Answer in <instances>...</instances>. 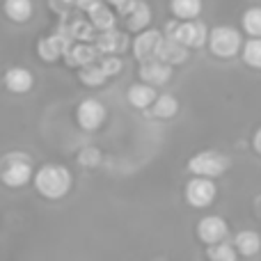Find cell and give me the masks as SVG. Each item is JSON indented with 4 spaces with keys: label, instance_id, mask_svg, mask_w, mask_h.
Instances as JSON below:
<instances>
[{
    "label": "cell",
    "instance_id": "30bf717a",
    "mask_svg": "<svg viewBox=\"0 0 261 261\" xmlns=\"http://www.w3.org/2000/svg\"><path fill=\"white\" fill-rule=\"evenodd\" d=\"M163 39V32L151 30V28H144V30L138 32V37L133 39V55L135 60H149V58H156L158 53V46H161Z\"/></svg>",
    "mask_w": 261,
    "mask_h": 261
},
{
    "label": "cell",
    "instance_id": "f1b7e54d",
    "mask_svg": "<svg viewBox=\"0 0 261 261\" xmlns=\"http://www.w3.org/2000/svg\"><path fill=\"white\" fill-rule=\"evenodd\" d=\"M103 0H73V5H76L78 9H83V12H90V9H94L96 5H101Z\"/></svg>",
    "mask_w": 261,
    "mask_h": 261
},
{
    "label": "cell",
    "instance_id": "2e32d148",
    "mask_svg": "<svg viewBox=\"0 0 261 261\" xmlns=\"http://www.w3.org/2000/svg\"><path fill=\"white\" fill-rule=\"evenodd\" d=\"M126 23H128V30H133V32L149 28V23H151V9H149V5L144 0H135L133 3V7L126 14Z\"/></svg>",
    "mask_w": 261,
    "mask_h": 261
},
{
    "label": "cell",
    "instance_id": "ba28073f",
    "mask_svg": "<svg viewBox=\"0 0 261 261\" xmlns=\"http://www.w3.org/2000/svg\"><path fill=\"white\" fill-rule=\"evenodd\" d=\"M227 220L220 216H204L202 220L197 222V239L206 245H213L218 241H225L227 239Z\"/></svg>",
    "mask_w": 261,
    "mask_h": 261
},
{
    "label": "cell",
    "instance_id": "ffe728a7",
    "mask_svg": "<svg viewBox=\"0 0 261 261\" xmlns=\"http://www.w3.org/2000/svg\"><path fill=\"white\" fill-rule=\"evenodd\" d=\"M170 9L174 18H181V21L197 18L202 14V0H170Z\"/></svg>",
    "mask_w": 261,
    "mask_h": 261
},
{
    "label": "cell",
    "instance_id": "d4e9b609",
    "mask_svg": "<svg viewBox=\"0 0 261 261\" xmlns=\"http://www.w3.org/2000/svg\"><path fill=\"white\" fill-rule=\"evenodd\" d=\"M241 23H243V30L250 37H261V7L245 9L243 16H241Z\"/></svg>",
    "mask_w": 261,
    "mask_h": 261
},
{
    "label": "cell",
    "instance_id": "603a6c76",
    "mask_svg": "<svg viewBox=\"0 0 261 261\" xmlns=\"http://www.w3.org/2000/svg\"><path fill=\"white\" fill-rule=\"evenodd\" d=\"M241 55L243 62L252 69H261V37H250L243 46H241Z\"/></svg>",
    "mask_w": 261,
    "mask_h": 261
},
{
    "label": "cell",
    "instance_id": "44dd1931",
    "mask_svg": "<svg viewBox=\"0 0 261 261\" xmlns=\"http://www.w3.org/2000/svg\"><path fill=\"white\" fill-rule=\"evenodd\" d=\"M90 23L94 25V30H110V28H115V14L110 7H106L103 3L96 5L94 9H90Z\"/></svg>",
    "mask_w": 261,
    "mask_h": 261
},
{
    "label": "cell",
    "instance_id": "9c48e42d",
    "mask_svg": "<svg viewBox=\"0 0 261 261\" xmlns=\"http://www.w3.org/2000/svg\"><path fill=\"white\" fill-rule=\"evenodd\" d=\"M140 78L153 87H161L172 78V64L163 62L161 58L142 60V62H140Z\"/></svg>",
    "mask_w": 261,
    "mask_h": 261
},
{
    "label": "cell",
    "instance_id": "83f0119b",
    "mask_svg": "<svg viewBox=\"0 0 261 261\" xmlns=\"http://www.w3.org/2000/svg\"><path fill=\"white\" fill-rule=\"evenodd\" d=\"M99 161H101L99 149H85V151L81 153V163H83V165H96Z\"/></svg>",
    "mask_w": 261,
    "mask_h": 261
},
{
    "label": "cell",
    "instance_id": "484cf974",
    "mask_svg": "<svg viewBox=\"0 0 261 261\" xmlns=\"http://www.w3.org/2000/svg\"><path fill=\"white\" fill-rule=\"evenodd\" d=\"M71 37L73 39H85V41H92V37H94V25L87 21H73L71 23Z\"/></svg>",
    "mask_w": 261,
    "mask_h": 261
},
{
    "label": "cell",
    "instance_id": "3957f363",
    "mask_svg": "<svg viewBox=\"0 0 261 261\" xmlns=\"http://www.w3.org/2000/svg\"><path fill=\"white\" fill-rule=\"evenodd\" d=\"M227 167H229V158L222 156L216 149L199 151L188 161V170L193 172L195 176H208V179H216V176L225 174Z\"/></svg>",
    "mask_w": 261,
    "mask_h": 261
},
{
    "label": "cell",
    "instance_id": "7c38bea8",
    "mask_svg": "<svg viewBox=\"0 0 261 261\" xmlns=\"http://www.w3.org/2000/svg\"><path fill=\"white\" fill-rule=\"evenodd\" d=\"M32 83H35V78H32V73L28 71L25 67H12L5 71V87H7L9 92H14V94H25V92H30Z\"/></svg>",
    "mask_w": 261,
    "mask_h": 261
},
{
    "label": "cell",
    "instance_id": "9a60e30c",
    "mask_svg": "<svg viewBox=\"0 0 261 261\" xmlns=\"http://www.w3.org/2000/svg\"><path fill=\"white\" fill-rule=\"evenodd\" d=\"M64 55H67V62L78 69L99 60V50H96L94 44H73V46H69Z\"/></svg>",
    "mask_w": 261,
    "mask_h": 261
},
{
    "label": "cell",
    "instance_id": "cb8c5ba5",
    "mask_svg": "<svg viewBox=\"0 0 261 261\" xmlns=\"http://www.w3.org/2000/svg\"><path fill=\"white\" fill-rule=\"evenodd\" d=\"M206 257L213 261H236L239 252H236L234 243H227V241H218V243L208 245L206 248Z\"/></svg>",
    "mask_w": 261,
    "mask_h": 261
},
{
    "label": "cell",
    "instance_id": "4dcf8cb0",
    "mask_svg": "<svg viewBox=\"0 0 261 261\" xmlns=\"http://www.w3.org/2000/svg\"><path fill=\"white\" fill-rule=\"evenodd\" d=\"M108 3H110V5H115V7H117V12H119V9H122L124 5L128 3V0H108Z\"/></svg>",
    "mask_w": 261,
    "mask_h": 261
},
{
    "label": "cell",
    "instance_id": "e0dca14e",
    "mask_svg": "<svg viewBox=\"0 0 261 261\" xmlns=\"http://www.w3.org/2000/svg\"><path fill=\"white\" fill-rule=\"evenodd\" d=\"M234 248H236V252L243 254V257H254V254H259V250H261V236L252 229H243L236 234Z\"/></svg>",
    "mask_w": 261,
    "mask_h": 261
},
{
    "label": "cell",
    "instance_id": "4316f807",
    "mask_svg": "<svg viewBox=\"0 0 261 261\" xmlns=\"http://www.w3.org/2000/svg\"><path fill=\"white\" fill-rule=\"evenodd\" d=\"M99 64H101V69L106 71L108 78L122 71V60H119L115 53H108V55H103V58H99Z\"/></svg>",
    "mask_w": 261,
    "mask_h": 261
},
{
    "label": "cell",
    "instance_id": "52a82bcc",
    "mask_svg": "<svg viewBox=\"0 0 261 261\" xmlns=\"http://www.w3.org/2000/svg\"><path fill=\"white\" fill-rule=\"evenodd\" d=\"M76 119L81 128L85 130H96L106 122V106L96 99H85L76 108Z\"/></svg>",
    "mask_w": 261,
    "mask_h": 261
},
{
    "label": "cell",
    "instance_id": "8fae6325",
    "mask_svg": "<svg viewBox=\"0 0 261 261\" xmlns=\"http://www.w3.org/2000/svg\"><path fill=\"white\" fill-rule=\"evenodd\" d=\"M188 53H190L188 46H184L181 41H176L174 37H163L161 46H158L156 58H161L163 62L176 67V64H184L186 60H188Z\"/></svg>",
    "mask_w": 261,
    "mask_h": 261
},
{
    "label": "cell",
    "instance_id": "277c9868",
    "mask_svg": "<svg viewBox=\"0 0 261 261\" xmlns=\"http://www.w3.org/2000/svg\"><path fill=\"white\" fill-rule=\"evenodd\" d=\"M165 37H174L176 41H181V44L188 46L190 50H195V48L206 46L208 28L204 25L202 21H197V18H188V21H181V18H179L174 32H172V35H165Z\"/></svg>",
    "mask_w": 261,
    "mask_h": 261
},
{
    "label": "cell",
    "instance_id": "7a4b0ae2",
    "mask_svg": "<svg viewBox=\"0 0 261 261\" xmlns=\"http://www.w3.org/2000/svg\"><path fill=\"white\" fill-rule=\"evenodd\" d=\"M206 44H208V48H211V53L216 55V58L227 60V58H234V55L241 50V46H243V37H241V32L231 25H218L208 32Z\"/></svg>",
    "mask_w": 261,
    "mask_h": 261
},
{
    "label": "cell",
    "instance_id": "4fadbf2b",
    "mask_svg": "<svg viewBox=\"0 0 261 261\" xmlns=\"http://www.w3.org/2000/svg\"><path fill=\"white\" fill-rule=\"evenodd\" d=\"M156 87L153 85H149V83H135V85H130L128 87V92H126V99H128V103L133 106V108H140V110H147L149 106L153 103V99H156Z\"/></svg>",
    "mask_w": 261,
    "mask_h": 261
},
{
    "label": "cell",
    "instance_id": "ac0fdd59",
    "mask_svg": "<svg viewBox=\"0 0 261 261\" xmlns=\"http://www.w3.org/2000/svg\"><path fill=\"white\" fill-rule=\"evenodd\" d=\"M149 108H151V113H149L151 117L172 119L176 113H179V101H176V96H172V94H158Z\"/></svg>",
    "mask_w": 261,
    "mask_h": 261
},
{
    "label": "cell",
    "instance_id": "5b68a950",
    "mask_svg": "<svg viewBox=\"0 0 261 261\" xmlns=\"http://www.w3.org/2000/svg\"><path fill=\"white\" fill-rule=\"evenodd\" d=\"M32 176H35V172H32V165L25 158L9 156L0 167V181L5 186H12V188H21V186L30 184Z\"/></svg>",
    "mask_w": 261,
    "mask_h": 261
},
{
    "label": "cell",
    "instance_id": "f546056e",
    "mask_svg": "<svg viewBox=\"0 0 261 261\" xmlns=\"http://www.w3.org/2000/svg\"><path fill=\"white\" fill-rule=\"evenodd\" d=\"M252 147H254V151L261 156V126L257 128V133H254V138H252Z\"/></svg>",
    "mask_w": 261,
    "mask_h": 261
},
{
    "label": "cell",
    "instance_id": "6da1fadb",
    "mask_svg": "<svg viewBox=\"0 0 261 261\" xmlns=\"http://www.w3.org/2000/svg\"><path fill=\"white\" fill-rule=\"evenodd\" d=\"M71 172L58 163H46L35 172V188L46 199H62L71 190Z\"/></svg>",
    "mask_w": 261,
    "mask_h": 261
},
{
    "label": "cell",
    "instance_id": "5bb4252c",
    "mask_svg": "<svg viewBox=\"0 0 261 261\" xmlns=\"http://www.w3.org/2000/svg\"><path fill=\"white\" fill-rule=\"evenodd\" d=\"M96 50L103 55L108 53H117V50H124L126 48V37L122 35V32H117L115 28H110V30H101L99 37H96L94 41Z\"/></svg>",
    "mask_w": 261,
    "mask_h": 261
},
{
    "label": "cell",
    "instance_id": "8992f818",
    "mask_svg": "<svg viewBox=\"0 0 261 261\" xmlns=\"http://www.w3.org/2000/svg\"><path fill=\"white\" fill-rule=\"evenodd\" d=\"M218 188L208 176H195L186 184V202L195 208H206L216 199Z\"/></svg>",
    "mask_w": 261,
    "mask_h": 261
},
{
    "label": "cell",
    "instance_id": "d6986e66",
    "mask_svg": "<svg viewBox=\"0 0 261 261\" xmlns=\"http://www.w3.org/2000/svg\"><path fill=\"white\" fill-rule=\"evenodd\" d=\"M3 9H5L9 21L25 23L28 18L32 16V0H5Z\"/></svg>",
    "mask_w": 261,
    "mask_h": 261
},
{
    "label": "cell",
    "instance_id": "7402d4cb",
    "mask_svg": "<svg viewBox=\"0 0 261 261\" xmlns=\"http://www.w3.org/2000/svg\"><path fill=\"white\" fill-rule=\"evenodd\" d=\"M78 78H81V83L87 87H99L108 81V76H106V71L101 69L99 62H90V64H85V67H81Z\"/></svg>",
    "mask_w": 261,
    "mask_h": 261
}]
</instances>
